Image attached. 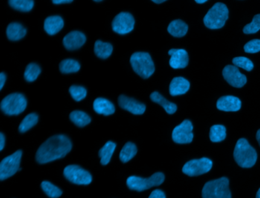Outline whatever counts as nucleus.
<instances>
[{"mask_svg": "<svg viewBox=\"0 0 260 198\" xmlns=\"http://www.w3.org/2000/svg\"><path fill=\"white\" fill-rule=\"evenodd\" d=\"M72 149V143L67 136L51 137L39 147L36 160L40 164H45L63 158Z\"/></svg>", "mask_w": 260, "mask_h": 198, "instance_id": "f257e3e1", "label": "nucleus"}, {"mask_svg": "<svg viewBox=\"0 0 260 198\" xmlns=\"http://www.w3.org/2000/svg\"><path fill=\"white\" fill-rule=\"evenodd\" d=\"M234 157L237 164L241 168L249 169L255 164L257 153L244 138L240 139L234 148Z\"/></svg>", "mask_w": 260, "mask_h": 198, "instance_id": "f03ea898", "label": "nucleus"}, {"mask_svg": "<svg viewBox=\"0 0 260 198\" xmlns=\"http://www.w3.org/2000/svg\"><path fill=\"white\" fill-rule=\"evenodd\" d=\"M130 62L134 71L143 79H148L154 73V63L148 53L137 52L133 53Z\"/></svg>", "mask_w": 260, "mask_h": 198, "instance_id": "7ed1b4c3", "label": "nucleus"}, {"mask_svg": "<svg viewBox=\"0 0 260 198\" xmlns=\"http://www.w3.org/2000/svg\"><path fill=\"white\" fill-rule=\"evenodd\" d=\"M202 198H231L229 180L223 177L207 182L202 189Z\"/></svg>", "mask_w": 260, "mask_h": 198, "instance_id": "20e7f679", "label": "nucleus"}, {"mask_svg": "<svg viewBox=\"0 0 260 198\" xmlns=\"http://www.w3.org/2000/svg\"><path fill=\"white\" fill-rule=\"evenodd\" d=\"M229 15L228 7L223 3H217L211 8L204 18V23L210 29L221 28Z\"/></svg>", "mask_w": 260, "mask_h": 198, "instance_id": "39448f33", "label": "nucleus"}, {"mask_svg": "<svg viewBox=\"0 0 260 198\" xmlns=\"http://www.w3.org/2000/svg\"><path fill=\"white\" fill-rule=\"evenodd\" d=\"M165 179V176L161 172L153 174L150 178H144L138 176H131L127 179V185L131 190L143 191L152 187L159 186Z\"/></svg>", "mask_w": 260, "mask_h": 198, "instance_id": "423d86ee", "label": "nucleus"}, {"mask_svg": "<svg viewBox=\"0 0 260 198\" xmlns=\"http://www.w3.org/2000/svg\"><path fill=\"white\" fill-rule=\"evenodd\" d=\"M26 106V98L19 93L9 94L1 102V109L7 115H18L25 111Z\"/></svg>", "mask_w": 260, "mask_h": 198, "instance_id": "0eeeda50", "label": "nucleus"}, {"mask_svg": "<svg viewBox=\"0 0 260 198\" xmlns=\"http://www.w3.org/2000/svg\"><path fill=\"white\" fill-rule=\"evenodd\" d=\"M22 155V151L18 150L3 159L0 163V180L4 181L14 175L19 170Z\"/></svg>", "mask_w": 260, "mask_h": 198, "instance_id": "6e6552de", "label": "nucleus"}, {"mask_svg": "<svg viewBox=\"0 0 260 198\" xmlns=\"http://www.w3.org/2000/svg\"><path fill=\"white\" fill-rule=\"evenodd\" d=\"M212 168V161L208 158L192 159L184 164L182 172L188 176H199L209 172Z\"/></svg>", "mask_w": 260, "mask_h": 198, "instance_id": "1a4fd4ad", "label": "nucleus"}, {"mask_svg": "<svg viewBox=\"0 0 260 198\" xmlns=\"http://www.w3.org/2000/svg\"><path fill=\"white\" fill-rule=\"evenodd\" d=\"M67 179L76 184H89L92 182V175L87 171L76 164L67 166L63 170Z\"/></svg>", "mask_w": 260, "mask_h": 198, "instance_id": "9d476101", "label": "nucleus"}, {"mask_svg": "<svg viewBox=\"0 0 260 198\" xmlns=\"http://www.w3.org/2000/svg\"><path fill=\"white\" fill-rule=\"evenodd\" d=\"M193 126L190 120H185L174 128L172 134L173 140L179 144L190 143L193 140Z\"/></svg>", "mask_w": 260, "mask_h": 198, "instance_id": "9b49d317", "label": "nucleus"}, {"mask_svg": "<svg viewBox=\"0 0 260 198\" xmlns=\"http://www.w3.org/2000/svg\"><path fill=\"white\" fill-rule=\"evenodd\" d=\"M135 27V19L128 12H121L112 21V29L119 35H126Z\"/></svg>", "mask_w": 260, "mask_h": 198, "instance_id": "f8f14e48", "label": "nucleus"}, {"mask_svg": "<svg viewBox=\"0 0 260 198\" xmlns=\"http://www.w3.org/2000/svg\"><path fill=\"white\" fill-rule=\"evenodd\" d=\"M222 74L225 80L235 88H241L246 83V76L242 74L236 65H226L223 68Z\"/></svg>", "mask_w": 260, "mask_h": 198, "instance_id": "ddd939ff", "label": "nucleus"}, {"mask_svg": "<svg viewBox=\"0 0 260 198\" xmlns=\"http://www.w3.org/2000/svg\"><path fill=\"white\" fill-rule=\"evenodd\" d=\"M118 104L123 109L128 111L132 114H137V115L144 114L146 110L145 105L125 95L119 96Z\"/></svg>", "mask_w": 260, "mask_h": 198, "instance_id": "4468645a", "label": "nucleus"}, {"mask_svg": "<svg viewBox=\"0 0 260 198\" xmlns=\"http://www.w3.org/2000/svg\"><path fill=\"white\" fill-rule=\"evenodd\" d=\"M171 56L170 65L173 69H183L188 64V55L184 49H171L169 50Z\"/></svg>", "mask_w": 260, "mask_h": 198, "instance_id": "2eb2a0df", "label": "nucleus"}, {"mask_svg": "<svg viewBox=\"0 0 260 198\" xmlns=\"http://www.w3.org/2000/svg\"><path fill=\"white\" fill-rule=\"evenodd\" d=\"M84 34L78 30L70 32L63 40V45L68 50H74L81 47L86 42Z\"/></svg>", "mask_w": 260, "mask_h": 198, "instance_id": "dca6fc26", "label": "nucleus"}, {"mask_svg": "<svg viewBox=\"0 0 260 198\" xmlns=\"http://www.w3.org/2000/svg\"><path fill=\"white\" fill-rule=\"evenodd\" d=\"M217 108L220 111H237L241 108V101L235 96H223L217 101Z\"/></svg>", "mask_w": 260, "mask_h": 198, "instance_id": "f3484780", "label": "nucleus"}, {"mask_svg": "<svg viewBox=\"0 0 260 198\" xmlns=\"http://www.w3.org/2000/svg\"><path fill=\"white\" fill-rule=\"evenodd\" d=\"M190 88V83L183 77H176L172 80L170 85V93L171 95L176 96L185 94Z\"/></svg>", "mask_w": 260, "mask_h": 198, "instance_id": "a211bd4d", "label": "nucleus"}, {"mask_svg": "<svg viewBox=\"0 0 260 198\" xmlns=\"http://www.w3.org/2000/svg\"><path fill=\"white\" fill-rule=\"evenodd\" d=\"M93 108L97 114L106 116L114 114L115 111L113 104L103 97H98L94 101Z\"/></svg>", "mask_w": 260, "mask_h": 198, "instance_id": "6ab92c4d", "label": "nucleus"}, {"mask_svg": "<svg viewBox=\"0 0 260 198\" xmlns=\"http://www.w3.org/2000/svg\"><path fill=\"white\" fill-rule=\"evenodd\" d=\"M45 30L50 35H56L63 27V20L60 16H50L45 19Z\"/></svg>", "mask_w": 260, "mask_h": 198, "instance_id": "aec40b11", "label": "nucleus"}, {"mask_svg": "<svg viewBox=\"0 0 260 198\" xmlns=\"http://www.w3.org/2000/svg\"><path fill=\"white\" fill-rule=\"evenodd\" d=\"M7 35L11 41H19L26 35V29L19 23H11L7 27Z\"/></svg>", "mask_w": 260, "mask_h": 198, "instance_id": "412c9836", "label": "nucleus"}, {"mask_svg": "<svg viewBox=\"0 0 260 198\" xmlns=\"http://www.w3.org/2000/svg\"><path fill=\"white\" fill-rule=\"evenodd\" d=\"M188 25L185 24L182 20H174L169 24L168 30L169 33L173 36L176 38H181V37L185 36L188 31Z\"/></svg>", "mask_w": 260, "mask_h": 198, "instance_id": "4be33fe9", "label": "nucleus"}, {"mask_svg": "<svg viewBox=\"0 0 260 198\" xmlns=\"http://www.w3.org/2000/svg\"><path fill=\"white\" fill-rule=\"evenodd\" d=\"M150 98L153 102H156V103L160 105L169 114H174L177 110V106H176V104L169 102L157 91L152 93L150 94Z\"/></svg>", "mask_w": 260, "mask_h": 198, "instance_id": "5701e85b", "label": "nucleus"}, {"mask_svg": "<svg viewBox=\"0 0 260 198\" xmlns=\"http://www.w3.org/2000/svg\"><path fill=\"white\" fill-rule=\"evenodd\" d=\"M113 47L109 43L103 42L101 41H96L94 47V51L95 55L101 59H107L112 54Z\"/></svg>", "mask_w": 260, "mask_h": 198, "instance_id": "b1692460", "label": "nucleus"}, {"mask_svg": "<svg viewBox=\"0 0 260 198\" xmlns=\"http://www.w3.org/2000/svg\"><path fill=\"white\" fill-rule=\"evenodd\" d=\"M115 148H116V144L113 142L109 141L100 149L99 155L101 158L102 164L106 166V164H109Z\"/></svg>", "mask_w": 260, "mask_h": 198, "instance_id": "393cba45", "label": "nucleus"}, {"mask_svg": "<svg viewBox=\"0 0 260 198\" xmlns=\"http://www.w3.org/2000/svg\"><path fill=\"white\" fill-rule=\"evenodd\" d=\"M137 152H138V149H137L136 145L128 142L123 146L122 149L120 152V159L122 162H127L135 157Z\"/></svg>", "mask_w": 260, "mask_h": 198, "instance_id": "a878e982", "label": "nucleus"}, {"mask_svg": "<svg viewBox=\"0 0 260 198\" xmlns=\"http://www.w3.org/2000/svg\"><path fill=\"white\" fill-rule=\"evenodd\" d=\"M70 118L77 126L83 127L91 122V118L87 114L80 111H74L70 114Z\"/></svg>", "mask_w": 260, "mask_h": 198, "instance_id": "bb28decb", "label": "nucleus"}, {"mask_svg": "<svg viewBox=\"0 0 260 198\" xmlns=\"http://www.w3.org/2000/svg\"><path fill=\"white\" fill-rule=\"evenodd\" d=\"M226 138V128L223 125H214L210 129V140L214 143L223 141Z\"/></svg>", "mask_w": 260, "mask_h": 198, "instance_id": "cd10ccee", "label": "nucleus"}, {"mask_svg": "<svg viewBox=\"0 0 260 198\" xmlns=\"http://www.w3.org/2000/svg\"><path fill=\"white\" fill-rule=\"evenodd\" d=\"M80 69V63L74 59H64L60 63V70L63 73H77Z\"/></svg>", "mask_w": 260, "mask_h": 198, "instance_id": "c85d7f7f", "label": "nucleus"}, {"mask_svg": "<svg viewBox=\"0 0 260 198\" xmlns=\"http://www.w3.org/2000/svg\"><path fill=\"white\" fill-rule=\"evenodd\" d=\"M10 6L20 12H29L34 6L33 0H9Z\"/></svg>", "mask_w": 260, "mask_h": 198, "instance_id": "c756f323", "label": "nucleus"}, {"mask_svg": "<svg viewBox=\"0 0 260 198\" xmlns=\"http://www.w3.org/2000/svg\"><path fill=\"white\" fill-rule=\"evenodd\" d=\"M39 121V116L32 113L28 114L22 120V123L19 125V129L21 133H25L31 129Z\"/></svg>", "mask_w": 260, "mask_h": 198, "instance_id": "7c9ffc66", "label": "nucleus"}, {"mask_svg": "<svg viewBox=\"0 0 260 198\" xmlns=\"http://www.w3.org/2000/svg\"><path fill=\"white\" fill-rule=\"evenodd\" d=\"M42 188L49 197L57 198L61 196L62 190L49 181H43L42 183Z\"/></svg>", "mask_w": 260, "mask_h": 198, "instance_id": "2f4dec72", "label": "nucleus"}, {"mask_svg": "<svg viewBox=\"0 0 260 198\" xmlns=\"http://www.w3.org/2000/svg\"><path fill=\"white\" fill-rule=\"evenodd\" d=\"M40 73L41 68L39 65L36 63H30L25 69L24 76H25V80L28 82H33L39 77Z\"/></svg>", "mask_w": 260, "mask_h": 198, "instance_id": "473e14b6", "label": "nucleus"}, {"mask_svg": "<svg viewBox=\"0 0 260 198\" xmlns=\"http://www.w3.org/2000/svg\"><path fill=\"white\" fill-rule=\"evenodd\" d=\"M233 63L236 67H240V68L243 69L246 71H251L254 67L253 62L250 59L244 57V56H238V57L234 58Z\"/></svg>", "mask_w": 260, "mask_h": 198, "instance_id": "72a5a7b5", "label": "nucleus"}, {"mask_svg": "<svg viewBox=\"0 0 260 198\" xmlns=\"http://www.w3.org/2000/svg\"><path fill=\"white\" fill-rule=\"evenodd\" d=\"M69 91L73 98L77 102L83 100L86 97V94H87V91L84 87L78 86V85H72L70 88Z\"/></svg>", "mask_w": 260, "mask_h": 198, "instance_id": "f704fd0d", "label": "nucleus"}, {"mask_svg": "<svg viewBox=\"0 0 260 198\" xmlns=\"http://www.w3.org/2000/svg\"><path fill=\"white\" fill-rule=\"evenodd\" d=\"M260 30V14L255 15L253 17L252 22L249 24H246L243 27V33L247 34H254L256 33L258 30Z\"/></svg>", "mask_w": 260, "mask_h": 198, "instance_id": "c9c22d12", "label": "nucleus"}, {"mask_svg": "<svg viewBox=\"0 0 260 198\" xmlns=\"http://www.w3.org/2000/svg\"><path fill=\"white\" fill-rule=\"evenodd\" d=\"M244 51L248 53H258L260 51V40L255 39L245 44Z\"/></svg>", "mask_w": 260, "mask_h": 198, "instance_id": "e433bc0d", "label": "nucleus"}, {"mask_svg": "<svg viewBox=\"0 0 260 198\" xmlns=\"http://www.w3.org/2000/svg\"><path fill=\"white\" fill-rule=\"evenodd\" d=\"M149 198H166V195L164 191L157 189L152 191Z\"/></svg>", "mask_w": 260, "mask_h": 198, "instance_id": "4c0bfd02", "label": "nucleus"}, {"mask_svg": "<svg viewBox=\"0 0 260 198\" xmlns=\"http://www.w3.org/2000/svg\"><path fill=\"white\" fill-rule=\"evenodd\" d=\"M6 81H7V76H6L5 73H0V89H2L4 88Z\"/></svg>", "mask_w": 260, "mask_h": 198, "instance_id": "58836bf2", "label": "nucleus"}, {"mask_svg": "<svg viewBox=\"0 0 260 198\" xmlns=\"http://www.w3.org/2000/svg\"><path fill=\"white\" fill-rule=\"evenodd\" d=\"M6 138L5 136L3 133L0 134V150L4 149V146H5Z\"/></svg>", "mask_w": 260, "mask_h": 198, "instance_id": "ea45409f", "label": "nucleus"}, {"mask_svg": "<svg viewBox=\"0 0 260 198\" xmlns=\"http://www.w3.org/2000/svg\"><path fill=\"white\" fill-rule=\"evenodd\" d=\"M54 4H63V3H70L73 2V0H52Z\"/></svg>", "mask_w": 260, "mask_h": 198, "instance_id": "a19ab883", "label": "nucleus"}, {"mask_svg": "<svg viewBox=\"0 0 260 198\" xmlns=\"http://www.w3.org/2000/svg\"><path fill=\"white\" fill-rule=\"evenodd\" d=\"M256 140L260 146V129L256 133Z\"/></svg>", "mask_w": 260, "mask_h": 198, "instance_id": "79ce46f5", "label": "nucleus"}, {"mask_svg": "<svg viewBox=\"0 0 260 198\" xmlns=\"http://www.w3.org/2000/svg\"><path fill=\"white\" fill-rule=\"evenodd\" d=\"M153 3H157V4H159V3H164V2L167 1V0H152Z\"/></svg>", "mask_w": 260, "mask_h": 198, "instance_id": "37998d69", "label": "nucleus"}, {"mask_svg": "<svg viewBox=\"0 0 260 198\" xmlns=\"http://www.w3.org/2000/svg\"><path fill=\"white\" fill-rule=\"evenodd\" d=\"M197 3H199V4H202V3H205V2L208 1V0H194Z\"/></svg>", "mask_w": 260, "mask_h": 198, "instance_id": "c03bdc74", "label": "nucleus"}, {"mask_svg": "<svg viewBox=\"0 0 260 198\" xmlns=\"http://www.w3.org/2000/svg\"><path fill=\"white\" fill-rule=\"evenodd\" d=\"M256 198H260V188L258 189L256 193Z\"/></svg>", "mask_w": 260, "mask_h": 198, "instance_id": "a18cd8bd", "label": "nucleus"}, {"mask_svg": "<svg viewBox=\"0 0 260 198\" xmlns=\"http://www.w3.org/2000/svg\"><path fill=\"white\" fill-rule=\"evenodd\" d=\"M95 2H100L102 1V0H94Z\"/></svg>", "mask_w": 260, "mask_h": 198, "instance_id": "49530a36", "label": "nucleus"}]
</instances>
